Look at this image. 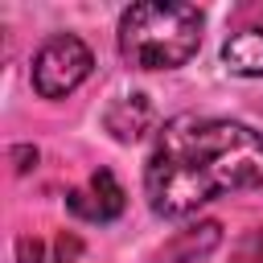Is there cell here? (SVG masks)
I'll use <instances>...</instances> for the list:
<instances>
[{
    "label": "cell",
    "instance_id": "obj_5",
    "mask_svg": "<svg viewBox=\"0 0 263 263\" xmlns=\"http://www.w3.org/2000/svg\"><path fill=\"white\" fill-rule=\"evenodd\" d=\"M152 123H156V111L144 95H123L107 107V132L119 144H136L144 132H152Z\"/></svg>",
    "mask_w": 263,
    "mask_h": 263
},
{
    "label": "cell",
    "instance_id": "obj_10",
    "mask_svg": "<svg viewBox=\"0 0 263 263\" xmlns=\"http://www.w3.org/2000/svg\"><path fill=\"white\" fill-rule=\"evenodd\" d=\"M12 160H21L16 173H29V160L37 164V148H12Z\"/></svg>",
    "mask_w": 263,
    "mask_h": 263
},
{
    "label": "cell",
    "instance_id": "obj_1",
    "mask_svg": "<svg viewBox=\"0 0 263 263\" xmlns=\"http://www.w3.org/2000/svg\"><path fill=\"white\" fill-rule=\"evenodd\" d=\"M263 185V132L218 119L177 115L156 132L144 164V193L156 218H189L201 205Z\"/></svg>",
    "mask_w": 263,
    "mask_h": 263
},
{
    "label": "cell",
    "instance_id": "obj_4",
    "mask_svg": "<svg viewBox=\"0 0 263 263\" xmlns=\"http://www.w3.org/2000/svg\"><path fill=\"white\" fill-rule=\"evenodd\" d=\"M66 205L82 222H115L123 214V185L115 181L111 168H99V173H90L86 185L66 193Z\"/></svg>",
    "mask_w": 263,
    "mask_h": 263
},
{
    "label": "cell",
    "instance_id": "obj_2",
    "mask_svg": "<svg viewBox=\"0 0 263 263\" xmlns=\"http://www.w3.org/2000/svg\"><path fill=\"white\" fill-rule=\"evenodd\" d=\"M201 45V12L177 0H144L119 16V53L136 70H177Z\"/></svg>",
    "mask_w": 263,
    "mask_h": 263
},
{
    "label": "cell",
    "instance_id": "obj_7",
    "mask_svg": "<svg viewBox=\"0 0 263 263\" xmlns=\"http://www.w3.org/2000/svg\"><path fill=\"white\" fill-rule=\"evenodd\" d=\"M222 62L230 74L263 78V29H238L222 45Z\"/></svg>",
    "mask_w": 263,
    "mask_h": 263
},
{
    "label": "cell",
    "instance_id": "obj_9",
    "mask_svg": "<svg viewBox=\"0 0 263 263\" xmlns=\"http://www.w3.org/2000/svg\"><path fill=\"white\" fill-rule=\"evenodd\" d=\"M78 251H82V242L74 234H62L53 247H45V263H78Z\"/></svg>",
    "mask_w": 263,
    "mask_h": 263
},
{
    "label": "cell",
    "instance_id": "obj_6",
    "mask_svg": "<svg viewBox=\"0 0 263 263\" xmlns=\"http://www.w3.org/2000/svg\"><path fill=\"white\" fill-rule=\"evenodd\" d=\"M218 242H222V226H218V222H197V226H189V230H177V234L168 238V247L160 251V259H164V263H197V259H205Z\"/></svg>",
    "mask_w": 263,
    "mask_h": 263
},
{
    "label": "cell",
    "instance_id": "obj_8",
    "mask_svg": "<svg viewBox=\"0 0 263 263\" xmlns=\"http://www.w3.org/2000/svg\"><path fill=\"white\" fill-rule=\"evenodd\" d=\"M230 263H263V226L247 230V234L230 247Z\"/></svg>",
    "mask_w": 263,
    "mask_h": 263
},
{
    "label": "cell",
    "instance_id": "obj_3",
    "mask_svg": "<svg viewBox=\"0 0 263 263\" xmlns=\"http://www.w3.org/2000/svg\"><path fill=\"white\" fill-rule=\"evenodd\" d=\"M90 66H95V58H90V49H86L82 37H74V33H53V37L41 41V49L33 53L29 78H33V90H37L41 99H66L70 90H78V86L90 78Z\"/></svg>",
    "mask_w": 263,
    "mask_h": 263
}]
</instances>
